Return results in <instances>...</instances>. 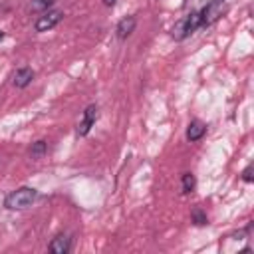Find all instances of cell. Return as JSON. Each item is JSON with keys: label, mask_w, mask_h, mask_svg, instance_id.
<instances>
[{"label": "cell", "mask_w": 254, "mask_h": 254, "mask_svg": "<svg viewBox=\"0 0 254 254\" xmlns=\"http://www.w3.org/2000/svg\"><path fill=\"white\" fill-rule=\"evenodd\" d=\"M38 198V190L32 189V187H20L12 192L6 194L4 198V206L10 208V210H24L28 206H32Z\"/></svg>", "instance_id": "cell-1"}, {"label": "cell", "mask_w": 254, "mask_h": 254, "mask_svg": "<svg viewBox=\"0 0 254 254\" xmlns=\"http://www.w3.org/2000/svg\"><path fill=\"white\" fill-rule=\"evenodd\" d=\"M115 2H117V0H103V4H105V6H113Z\"/></svg>", "instance_id": "cell-15"}, {"label": "cell", "mask_w": 254, "mask_h": 254, "mask_svg": "<svg viewBox=\"0 0 254 254\" xmlns=\"http://www.w3.org/2000/svg\"><path fill=\"white\" fill-rule=\"evenodd\" d=\"M46 151H48V143H46V141H36V143L32 145V149H30V155H32L34 159H40V157L46 155Z\"/></svg>", "instance_id": "cell-12"}, {"label": "cell", "mask_w": 254, "mask_h": 254, "mask_svg": "<svg viewBox=\"0 0 254 254\" xmlns=\"http://www.w3.org/2000/svg\"><path fill=\"white\" fill-rule=\"evenodd\" d=\"M204 133H206V125L200 123V121H190L189 127H187V139H189L190 143L200 141V139L204 137Z\"/></svg>", "instance_id": "cell-9"}, {"label": "cell", "mask_w": 254, "mask_h": 254, "mask_svg": "<svg viewBox=\"0 0 254 254\" xmlns=\"http://www.w3.org/2000/svg\"><path fill=\"white\" fill-rule=\"evenodd\" d=\"M52 4H54V0H32L30 2V10L32 12H48Z\"/></svg>", "instance_id": "cell-13"}, {"label": "cell", "mask_w": 254, "mask_h": 254, "mask_svg": "<svg viewBox=\"0 0 254 254\" xmlns=\"http://www.w3.org/2000/svg\"><path fill=\"white\" fill-rule=\"evenodd\" d=\"M64 18V12L62 10H48V12H42V16L36 20L34 24V30L36 32H48L52 28H56Z\"/></svg>", "instance_id": "cell-4"}, {"label": "cell", "mask_w": 254, "mask_h": 254, "mask_svg": "<svg viewBox=\"0 0 254 254\" xmlns=\"http://www.w3.org/2000/svg\"><path fill=\"white\" fill-rule=\"evenodd\" d=\"M252 169H254V165L250 163V165L242 171V181H244V183H252V181H254V177H252Z\"/></svg>", "instance_id": "cell-14"}, {"label": "cell", "mask_w": 254, "mask_h": 254, "mask_svg": "<svg viewBox=\"0 0 254 254\" xmlns=\"http://www.w3.org/2000/svg\"><path fill=\"white\" fill-rule=\"evenodd\" d=\"M50 252L52 254H67L71 250V238L65 234H58L52 242H50Z\"/></svg>", "instance_id": "cell-8"}, {"label": "cell", "mask_w": 254, "mask_h": 254, "mask_svg": "<svg viewBox=\"0 0 254 254\" xmlns=\"http://www.w3.org/2000/svg\"><path fill=\"white\" fill-rule=\"evenodd\" d=\"M190 220H192V224H196V226H204V224H208L206 212H204L202 208H198V206L192 208V212H190Z\"/></svg>", "instance_id": "cell-11"}, {"label": "cell", "mask_w": 254, "mask_h": 254, "mask_svg": "<svg viewBox=\"0 0 254 254\" xmlns=\"http://www.w3.org/2000/svg\"><path fill=\"white\" fill-rule=\"evenodd\" d=\"M2 38H4V32H2V30H0V40H2Z\"/></svg>", "instance_id": "cell-16"}, {"label": "cell", "mask_w": 254, "mask_h": 254, "mask_svg": "<svg viewBox=\"0 0 254 254\" xmlns=\"http://www.w3.org/2000/svg\"><path fill=\"white\" fill-rule=\"evenodd\" d=\"M135 26H137V18H135V16H125V18H121V20L117 22V26H115V36H117L119 40H127V38L133 34Z\"/></svg>", "instance_id": "cell-7"}, {"label": "cell", "mask_w": 254, "mask_h": 254, "mask_svg": "<svg viewBox=\"0 0 254 254\" xmlns=\"http://www.w3.org/2000/svg\"><path fill=\"white\" fill-rule=\"evenodd\" d=\"M95 119H97V105L91 103V105H87V107L83 109L81 121H79V125H77V135H79V137H85V135L89 133V129L93 127Z\"/></svg>", "instance_id": "cell-5"}, {"label": "cell", "mask_w": 254, "mask_h": 254, "mask_svg": "<svg viewBox=\"0 0 254 254\" xmlns=\"http://www.w3.org/2000/svg\"><path fill=\"white\" fill-rule=\"evenodd\" d=\"M194 187H196L194 175H192V173H183V177H181V189H183V192L189 194V192L194 190Z\"/></svg>", "instance_id": "cell-10"}, {"label": "cell", "mask_w": 254, "mask_h": 254, "mask_svg": "<svg viewBox=\"0 0 254 254\" xmlns=\"http://www.w3.org/2000/svg\"><path fill=\"white\" fill-rule=\"evenodd\" d=\"M32 79H34V69L28 67V65L18 67V69L12 73V83H14V87H18V89L28 87V85L32 83Z\"/></svg>", "instance_id": "cell-6"}, {"label": "cell", "mask_w": 254, "mask_h": 254, "mask_svg": "<svg viewBox=\"0 0 254 254\" xmlns=\"http://www.w3.org/2000/svg\"><path fill=\"white\" fill-rule=\"evenodd\" d=\"M220 16H222V0H208V2H206V6L198 12L200 28H206V26L214 24Z\"/></svg>", "instance_id": "cell-3"}, {"label": "cell", "mask_w": 254, "mask_h": 254, "mask_svg": "<svg viewBox=\"0 0 254 254\" xmlns=\"http://www.w3.org/2000/svg\"><path fill=\"white\" fill-rule=\"evenodd\" d=\"M196 28H200V20H198V12H190L183 18H179L175 22V26L171 28V36L177 40V42H183L187 40L192 32H196Z\"/></svg>", "instance_id": "cell-2"}]
</instances>
